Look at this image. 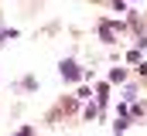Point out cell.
<instances>
[{"label":"cell","instance_id":"3957f363","mask_svg":"<svg viewBox=\"0 0 147 136\" xmlns=\"http://www.w3.org/2000/svg\"><path fill=\"white\" fill-rule=\"evenodd\" d=\"M14 136H34V129H31V126H24V129H17Z\"/></svg>","mask_w":147,"mask_h":136},{"label":"cell","instance_id":"6da1fadb","mask_svg":"<svg viewBox=\"0 0 147 136\" xmlns=\"http://www.w3.org/2000/svg\"><path fill=\"white\" fill-rule=\"evenodd\" d=\"M58 71H62V78H65V82H75V78H82V68L75 65L72 58H65V61L58 65Z\"/></svg>","mask_w":147,"mask_h":136},{"label":"cell","instance_id":"7a4b0ae2","mask_svg":"<svg viewBox=\"0 0 147 136\" xmlns=\"http://www.w3.org/2000/svg\"><path fill=\"white\" fill-rule=\"evenodd\" d=\"M123 78H127V71H123V68H113V71H110V82H123Z\"/></svg>","mask_w":147,"mask_h":136}]
</instances>
